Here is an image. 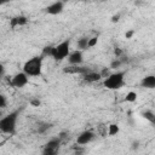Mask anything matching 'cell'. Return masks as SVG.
Returning <instances> with one entry per match:
<instances>
[{
  "label": "cell",
  "mask_w": 155,
  "mask_h": 155,
  "mask_svg": "<svg viewBox=\"0 0 155 155\" xmlns=\"http://www.w3.org/2000/svg\"><path fill=\"white\" fill-rule=\"evenodd\" d=\"M42 62L44 56H36L28 59L23 65V71L28 76H40L42 73Z\"/></svg>",
  "instance_id": "obj_1"
},
{
  "label": "cell",
  "mask_w": 155,
  "mask_h": 155,
  "mask_svg": "<svg viewBox=\"0 0 155 155\" xmlns=\"http://www.w3.org/2000/svg\"><path fill=\"white\" fill-rule=\"evenodd\" d=\"M19 115V110H15L12 113H10L8 115L4 116L0 120V131L2 133H7V134H13L16 132V122Z\"/></svg>",
  "instance_id": "obj_2"
},
{
  "label": "cell",
  "mask_w": 155,
  "mask_h": 155,
  "mask_svg": "<svg viewBox=\"0 0 155 155\" xmlns=\"http://www.w3.org/2000/svg\"><path fill=\"white\" fill-rule=\"evenodd\" d=\"M103 85L108 90H119L125 86V71H116L104 79Z\"/></svg>",
  "instance_id": "obj_3"
},
{
  "label": "cell",
  "mask_w": 155,
  "mask_h": 155,
  "mask_svg": "<svg viewBox=\"0 0 155 155\" xmlns=\"http://www.w3.org/2000/svg\"><path fill=\"white\" fill-rule=\"evenodd\" d=\"M70 54V40L67 39L64 41H62L61 44H58L57 46H54L53 48V53H52V58L54 61H63L64 58L69 57Z\"/></svg>",
  "instance_id": "obj_4"
},
{
  "label": "cell",
  "mask_w": 155,
  "mask_h": 155,
  "mask_svg": "<svg viewBox=\"0 0 155 155\" xmlns=\"http://www.w3.org/2000/svg\"><path fill=\"white\" fill-rule=\"evenodd\" d=\"M28 81H29V76L24 71H21V73H17L16 75H13L10 84H11V86H13L16 88H22L28 84Z\"/></svg>",
  "instance_id": "obj_5"
},
{
  "label": "cell",
  "mask_w": 155,
  "mask_h": 155,
  "mask_svg": "<svg viewBox=\"0 0 155 155\" xmlns=\"http://www.w3.org/2000/svg\"><path fill=\"white\" fill-rule=\"evenodd\" d=\"M59 145H61V139L59 138H53V139L48 140L45 144L42 153L46 154V155H57L58 149H59Z\"/></svg>",
  "instance_id": "obj_6"
},
{
  "label": "cell",
  "mask_w": 155,
  "mask_h": 155,
  "mask_svg": "<svg viewBox=\"0 0 155 155\" xmlns=\"http://www.w3.org/2000/svg\"><path fill=\"white\" fill-rule=\"evenodd\" d=\"M94 133L92 132V131H84V132H81L79 136H78V138H76V143L79 144V145H86V144H88V143H91L93 139H94Z\"/></svg>",
  "instance_id": "obj_7"
},
{
  "label": "cell",
  "mask_w": 155,
  "mask_h": 155,
  "mask_svg": "<svg viewBox=\"0 0 155 155\" xmlns=\"http://www.w3.org/2000/svg\"><path fill=\"white\" fill-rule=\"evenodd\" d=\"M84 58H82V51L80 50H75L73 52H70L69 57H68V62L70 63V65H80L82 63Z\"/></svg>",
  "instance_id": "obj_8"
},
{
  "label": "cell",
  "mask_w": 155,
  "mask_h": 155,
  "mask_svg": "<svg viewBox=\"0 0 155 155\" xmlns=\"http://www.w3.org/2000/svg\"><path fill=\"white\" fill-rule=\"evenodd\" d=\"M64 8V2L62 1H56L51 5H48L46 7V12L48 15H52V16H56V15H59Z\"/></svg>",
  "instance_id": "obj_9"
},
{
  "label": "cell",
  "mask_w": 155,
  "mask_h": 155,
  "mask_svg": "<svg viewBox=\"0 0 155 155\" xmlns=\"http://www.w3.org/2000/svg\"><path fill=\"white\" fill-rule=\"evenodd\" d=\"M63 71L64 73H68V74H81V75H85L86 73L91 71L88 68L86 67H80V65H69V67H65L63 68Z\"/></svg>",
  "instance_id": "obj_10"
},
{
  "label": "cell",
  "mask_w": 155,
  "mask_h": 155,
  "mask_svg": "<svg viewBox=\"0 0 155 155\" xmlns=\"http://www.w3.org/2000/svg\"><path fill=\"white\" fill-rule=\"evenodd\" d=\"M27 23H28V18H27L25 16L21 15V16H16V17L11 18V21H10V27L13 29V28H16V27L25 25Z\"/></svg>",
  "instance_id": "obj_11"
},
{
  "label": "cell",
  "mask_w": 155,
  "mask_h": 155,
  "mask_svg": "<svg viewBox=\"0 0 155 155\" xmlns=\"http://www.w3.org/2000/svg\"><path fill=\"white\" fill-rule=\"evenodd\" d=\"M140 85H142V87H145L149 90L155 88V75H147L145 78L142 79Z\"/></svg>",
  "instance_id": "obj_12"
},
{
  "label": "cell",
  "mask_w": 155,
  "mask_h": 155,
  "mask_svg": "<svg viewBox=\"0 0 155 155\" xmlns=\"http://www.w3.org/2000/svg\"><path fill=\"white\" fill-rule=\"evenodd\" d=\"M82 78L86 82H97L102 79V75L101 73H97V71H88L85 75H82Z\"/></svg>",
  "instance_id": "obj_13"
},
{
  "label": "cell",
  "mask_w": 155,
  "mask_h": 155,
  "mask_svg": "<svg viewBox=\"0 0 155 155\" xmlns=\"http://www.w3.org/2000/svg\"><path fill=\"white\" fill-rule=\"evenodd\" d=\"M76 47L80 50V51H84V50H87L88 48V39L87 38H81L78 40V44H76Z\"/></svg>",
  "instance_id": "obj_14"
},
{
  "label": "cell",
  "mask_w": 155,
  "mask_h": 155,
  "mask_svg": "<svg viewBox=\"0 0 155 155\" xmlns=\"http://www.w3.org/2000/svg\"><path fill=\"white\" fill-rule=\"evenodd\" d=\"M143 117H144L145 120H148V121L155 127V114H154L153 111H150V110L144 111V113H143Z\"/></svg>",
  "instance_id": "obj_15"
},
{
  "label": "cell",
  "mask_w": 155,
  "mask_h": 155,
  "mask_svg": "<svg viewBox=\"0 0 155 155\" xmlns=\"http://www.w3.org/2000/svg\"><path fill=\"white\" fill-rule=\"evenodd\" d=\"M119 132H120V127H119L117 124L109 125V127H108V134L109 136H116Z\"/></svg>",
  "instance_id": "obj_16"
},
{
  "label": "cell",
  "mask_w": 155,
  "mask_h": 155,
  "mask_svg": "<svg viewBox=\"0 0 155 155\" xmlns=\"http://www.w3.org/2000/svg\"><path fill=\"white\" fill-rule=\"evenodd\" d=\"M52 127V124H48V122H42V124H40L39 125V127H38V133H45L46 131H48L50 128Z\"/></svg>",
  "instance_id": "obj_17"
},
{
  "label": "cell",
  "mask_w": 155,
  "mask_h": 155,
  "mask_svg": "<svg viewBox=\"0 0 155 155\" xmlns=\"http://www.w3.org/2000/svg\"><path fill=\"white\" fill-rule=\"evenodd\" d=\"M125 101H126V102H130V103L136 102V101H137V93H136V92H133V91H130V92L126 94Z\"/></svg>",
  "instance_id": "obj_18"
},
{
  "label": "cell",
  "mask_w": 155,
  "mask_h": 155,
  "mask_svg": "<svg viewBox=\"0 0 155 155\" xmlns=\"http://www.w3.org/2000/svg\"><path fill=\"white\" fill-rule=\"evenodd\" d=\"M53 48H54V46H46V47L44 48V51H42V56H44V57H47V56L52 57Z\"/></svg>",
  "instance_id": "obj_19"
},
{
  "label": "cell",
  "mask_w": 155,
  "mask_h": 155,
  "mask_svg": "<svg viewBox=\"0 0 155 155\" xmlns=\"http://www.w3.org/2000/svg\"><path fill=\"white\" fill-rule=\"evenodd\" d=\"M121 64H122V62L119 59V58H116V59H114L111 63H110V69H117V68H120L121 67Z\"/></svg>",
  "instance_id": "obj_20"
},
{
  "label": "cell",
  "mask_w": 155,
  "mask_h": 155,
  "mask_svg": "<svg viewBox=\"0 0 155 155\" xmlns=\"http://www.w3.org/2000/svg\"><path fill=\"white\" fill-rule=\"evenodd\" d=\"M97 42H98V38H97V36L90 38V39H88V48H91V47H94V46L97 45Z\"/></svg>",
  "instance_id": "obj_21"
},
{
  "label": "cell",
  "mask_w": 155,
  "mask_h": 155,
  "mask_svg": "<svg viewBox=\"0 0 155 155\" xmlns=\"http://www.w3.org/2000/svg\"><path fill=\"white\" fill-rule=\"evenodd\" d=\"M6 104H7L6 97H5L4 94H1V96H0V108H6Z\"/></svg>",
  "instance_id": "obj_22"
},
{
  "label": "cell",
  "mask_w": 155,
  "mask_h": 155,
  "mask_svg": "<svg viewBox=\"0 0 155 155\" xmlns=\"http://www.w3.org/2000/svg\"><path fill=\"white\" fill-rule=\"evenodd\" d=\"M30 104H31L33 107H40L41 102H40L39 98H33V99H30Z\"/></svg>",
  "instance_id": "obj_23"
},
{
  "label": "cell",
  "mask_w": 155,
  "mask_h": 155,
  "mask_svg": "<svg viewBox=\"0 0 155 155\" xmlns=\"http://www.w3.org/2000/svg\"><path fill=\"white\" fill-rule=\"evenodd\" d=\"M109 69H110V68H104V69L101 71V75H102V78L107 79V78L110 75V74H109Z\"/></svg>",
  "instance_id": "obj_24"
},
{
  "label": "cell",
  "mask_w": 155,
  "mask_h": 155,
  "mask_svg": "<svg viewBox=\"0 0 155 155\" xmlns=\"http://www.w3.org/2000/svg\"><path fill=\"white\" fill-rule=\"evenodd\" d=\"M133 34H134V30H128V31H126L125 36H126V39H131L133 36Z\"/></svg>",
  "instance_id": "obj_25"
},
{
  "label": "cell",
  "mask_w": 155,
  "mask_h": 155,
  "mask_svg": "<svg viewBox=\"0 0 155 155\" xmlns=\"http://www.w3.org/2000/svg\"><path fill=\"white\" fill-rule=\"evenodd\" d=\"M119 19H120V13H117V15H114V16L111 17V22H113V23L117 22Z\"/></svg>",
  "instance_id": "obj_26"
},
{
  "label": "cell",
  "mask_w": 155,
  "mask_h": 155,
  "mask_svg": "<svg viewBox=\"0 0 155 155\" xmlns=\"http://www.w3.org/2000/svg\"><path fill=\"white\" fill-rule=\"evenodd\" d=\"M114 52H115V54H116V57H119V56L121 54V52H122V51H121L120 48H115V50H114Z\"/></svg>",
  "instance_id": "obj_27"
},
{
  "label": "cell",
  "mask_w": 155,
  "mask_h": 155,
  "mask_svg": "<svg viewBox=\"0 0 155 155\" xmlns=\"http://www.w3.org/2000/svg\"><path fill=\"white\" fill-rule=\"evenodd\" d=\"M0 70H1V78H4V75H5V68H4L2 64L0 65Z\"/></svg>",
  "instance_id": "obj_28"
},
{
  "label": "cell",
  "mask_w": 155,
  "mask_h": 155,
  "mask_svg": "<svg viewBox=\"0 0 155 155\" xmlns=\"http://www.w3.org/2000/svg\"><path fill=\"white\" fill-rule=\"evenodd\" d=\"M41 155H46V154H44V153H42V154H41Z\"/></svg>",
  "instance_id": "obj_29"
}]
</instances>
